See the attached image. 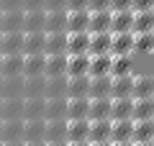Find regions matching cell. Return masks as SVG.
I'll use <instances>...</instances> for the list:
<instances>
[{
	"label": "cell",
	"instance_id": "6da1fadb",
	"mask_svg": "<svg viewBox=\"0 0 154 146\" xmlns=\"http://www.w3.org/2000/svg\"><path fill=\"white\" fill-rule=\"evenodd\" d=\"M44 33H67V11H44Z\"/></svg>",
	"mask_w": 154,
	"mask_h": 146
},
{
	"label": "cell",
	"instance_id": "7a4b0ae2",
	"mask_svg": "<svg viewBox=\"0 0 154 146\" xmlns=\"http://www.w3.org/2000/svg\"><path fill=\"white\" fill-rule=\"evenodd\" d=\"M5 141H23V118L0 120V144Z\"/></svg>",
	"mask_w": 154,
	"mask_h": 146
},
{
	"label": "cell",
	"instance_id": "3957f363",
	"mask_svg": "<svg viewBox=\"0 0 154 146\" xmlns=\"http://www.w3.org/2000/svg\"><path fill=\"white\" fill-rule=\"evenodd\" d=\"M44 120H67V97H44Z\"/></svg>",
	"mask_w": 154,
	"mask_h": 146
},
{
	"label": "cell",
	"instance_id": "277c9868",
	"mask_svg": "<svg viewBox=\"0 0 154 146\" xmlns=\"http://www.w3.org/2000/svg\"><path fill=\"white\" fill-rule=\"evenodd\" d=\"M110 97H134V75L110 77Z\"/></svg>",
	"mask_w": 154,
	"mask_h": 146
},
{
	"label": "cell",
	"instance_id": "5b68a950",
	"mask_svg": "<svg viewBox=\"0 0 154 146\" xmlns=\"http://www.w3.org/2000/svg\"><path fill=\"white\" fill-rule=\"evenodd\" d=\"M134 118V97H110V120Z\"/></svg>",
	"mask_w": 154,
	"mask_h": 146
},
{
	"label": "cell",
	"instance_id": "8992f818",
	"mask_svg": "<svg viewBox=\"0 0 154 146\" xmlns=\"http://www.w3.org/2000/svg\"><path fill=\"white\" fill-rule=\"evenodd\" d=\"M110 54H134V31L110 33Z\"/></svg>",
	"mask_w": 154,
	"mask_h": 146
},
{
	"label": "cell",
	"instance_id": "52a82bcc",
	"mask_svg": "<svg viewBox=\"0 0 154 146\" xmlns=\"http://www.w3.org/2000/svg\"><path fill=\"white\" fill-rule=\"evenodd\" d=\"M11 31L23 33V11H0V33Z\"/></svg>",
	"mask_w": 154,
	"mask_h": 146
},
{
	"label": "cell",
	"instance_id": "ba28073f",
	"mask_svg": "<svg viewBox=\"0 0 154 146\" xmlns=\"http://www.w3.org/2000/svg\"><path fill=\"white\" fill-rule=\"evenodd\" d=\"M67 72V54H44V77H59Z\"/></svg>",
	"mask_w": 154,
	"mask_h": 146
},
{
	"label": "cell",
	"instance_id": "9c48e42d",
	"mask_svg": "<svg viewBox=\"0 0 154 146\" xmlns=\"http://www.w3.org/2000/svg\"><path fill=\"white\" fill-rule=\"evenodd\" d=\"M23 46V33L21 31H11V33H0V54H21Z\"/></svg>",
	"mask_w": 154,
	"mask_h": 146
},
{
	"label": "cell",
	"instance_id": "30bf717a",
	"mask_svg": "<svg viewBox=\"0 0 154 146\" xmlns=\"http://www.w3.org/2000/svg\"><path fill=\"white\" fill-rule=\"evenodd\" d=\"M134 26V11H110V33L131 31Z\"/></svg>",
	"mask_w": 154,
	"mask_h": 146
},
{
	"label": "cell",
	"instance_id": "8fae6325",
	"mask_svg": "<svg viewBox=\"0 0 154 146\" xmlns=\"http://www.w3.org/2000/svg\"><path fill=\"white\" fill-rule=\"evenodd\" d=\"M23 54H0V77H21Z\"/></svg>",
	"mask_w": 154,
	"mask_h": 146
},
{
	"label": "cell",
	"instance_id": "7c38bea8",
	"mask_svg": "<svg viewBox=\"0 0 154 146\" xmlns=\"http://www.w3.org/2000/svg\"><path fill=\"white\" fill-rule=\"evenodd\" d=\"M134 136V118L110 120V141H131Z\"/></svg>",
	"mask_w": 154,
	"mask_h": 146
},
{
	"label": "cell",
	"instance_id": "4fadbf2b",
	"mask_svg": "<svg viewBox=\"0 0 154 146\" xmlns=\"http://www.w3.org/2000/svg\"><path fill=\"white\" fill-rule=\"evenodd\" d=\"M88 64L90 56L88 54H67V77H82L88 75Z\"/></svg>",
	"mask_w": 154,
	"mask_h": 146
},
{
	"label": "cell",
	"instance_id": "5bb4252c",
	"mask_svg": "<svg viewBox=\"0 0 154 146\" xmlns=\"http://www.w3.org/2000/svg\"><path fill=\"white\" fill-rule=\"evenodd\" d=\"M90 11H67V33H82L88 31Z\"/></svg>",
	"mask_w": 154,
	"mask_h": 146
},
{
	"label": "cell",
	"instance_id": "9a60e30c",
	"mask_svg": "<svg viewBox=\"0 0 154 146\" xmlns=\"http://www.w3.org/2000/svg\"><path fill=\"white\" fill-rule=\"evenodd\" d=\"M44 75V54H23L21 77H36Z\"/></svg>",
	"mask_w": 154,
	"mask_h": 146
},
{
	"label": "cell",
	"instance_id": "2e32d148",
	"mask_svg": "<svg viewBox=\"0 0 154 146\" xmlns=\"http://www.w3.org/2000/svg\"><path fill=\"white\" fill-rule=\"evenodd\" d=\"M110 31V11H90L88 33H105Z\"/></svg>",
	"mask_w": 154,
	"mask_h": 146
},
{
	"label": "cell",
	"instance_id": "e0dca14e",
	"mask_svg": "<svg viewBox=\"0 0 154 146\" xmlns=\"http://www.w3.org/2000/svg\"><path fill=\"white\" fill-rule=\"evenodd\" d=\"M23 118V97H5L0 103V120Z\"/></svg>",
	"mask_w": 154,
	"mask_h": 146
},
{
	"label": "cell",
	"instance_id": "ac0fdd59",
	"mask_svg": "<svg viewBox=\"0 0 154 146\" xmlns=\"http://www.w3.org/2000/svg\"><path fill=\"white\" fill-rule=\"evenodd\" d=\"M88 108H90V97H67V120L88 118Z\"/></svg>",
	"mask_w": 154,
	"mask_h": 146
},
{
	"label": "cell",
	"instance_id": "d6986e66",
	"mask_svg": "<svg viewBox=\"0 0 154 146\" xmlns=\"http://www.w3.org/2000/svg\"><path fill=\"white\" fill-rule=\"evenodd\" d=\"M118 75H134L131 54H110V77H118Z\"/></svg>",
	"mask_w": 154,
	"mask_h": 146
},
{
	"label": "cell",
	"instance_id": "ffe728a7",
	"mask_svg": "<svg viewBox=\"0 0 154 146\" xmlns=\"http://www.w3.org/2000/svg\"><path fill=\"white\" fill-rule=\"evenodd\" d=\"M100 118H110V97H90L88 120H100Z\"/></svg>",
	"mask_w": 154,
	"mask_h": 146
},
{
	"label": "cell",
	"instance_id": "44dd1931",
	"mask_svg": "<svg viewBox=\"0 0 154 146\" xmlns=\"http://www.w3.org/2000/svg\"><path fill=\"white\" fill-rule=\"evenodd\" d=\"M21 54H44V31L23 33V46Z\"/></svg>",
	"mask_w": 154,
	"mask_h": 146
},
{
	"label": "cell",
	"instance_id": "7402d4cb",
	"mask_svg": "<svg viewBox=\"0 0 154 146\" xmlns=\"http://www.w3.org/2000/svg\"><path fill=\"white\" fill-rule=\"evenodd\" d=\"M44 54H67V33H44Z\"/></svg>",
	"mask_w": 154,
	"mask_h": 146
},
{
	"label": "cell",
	"instance_id": "603a6c76",
	"mask_svg": "<svg viewBox=\"0 0 154 146\" xmlns=\"http://www.w3.org/2000/svg\"><path fill=\"white\" fill-rule=\"evenodd\" d=\"M88 54H110V31L105 33H90V44H88Z\"/></svg>",
	"mask_w": 154,
	"mask_h": 146
},
{
	"label": "cell",
	"instance_id": "cb8c5ba5",
	"mask_svg": "<svg viewBox=\"0 0 154 146\" xmlns=\"http://www.w3.org/2000/svg\"><path fill=\"white\" fill-rule=\"evenodd\" d=\"M103 75H110V54H95V56H90L88 77H103Z\"/></svg>",
	"mask_w": 154,
	"mask_h": 146
},
{
	"label": "cell",
	"instance_id": "d4e9b609",
	"mask_svg": "<svg viewBox=\"0 0 154 146\" xmlns=\"http://www.w3.org/2000/svg\"><path fill=\"white\" fill-rule=\"evenodd\" d=\"M44 97H67V75L46 77V82H44Z\"/></svg>",
	"mask_w": 154,
	"mask_h": 146
},
{
	"label": "cell",
	"instance_id": "484cf974",
	"mask_svg": "<svg viewBox=\"0 0 154 146\" xmlns=\"http://www.w3.org/2000/svg\"><path fill=\"white\" fill-rule=\"evenodd\" d=\"M88 141H110V118L90 120V128H88Z\"/></svg>",
	"mask_w": 154,
	"mask_h": 146
},
{
	"label": "cell",
	"instance_id": "4316f807",
	"mask_svg": "<svg viewBox=\"0 0 154 146\" xmlns=\"http://www.w3.org/2000/svg\"><path fill=\"white\" fill-rule=\"evenodd\" d=\"M44 118H33V120H23V144L26 141H44Z\"/></svg>",
	"mask_w": 154,
	"mask_h": 146
},
{
	"label": "cell",
	"instance_id": "83f0119b",
	"mask_svg": "<svg viewBox=\"0 0 154 146\" xmlns=\"http://www.w3.org/2000/svg\"><path fill=\"white\" fill-rule=\"evenodd\" d=\"M88 128H90L88 118L67 120V141H88Z\"/></svg>",
	"mask_w": 154,
	"mask_h": 146
},
{
	"label": "cell",
	"instance_id": "f1b7e54d",
	"mask_svg": "<svg viewBox=\"0 0 154 146\" xmlns=\"http://www.w3.org/2000/svg\"><path fill=\"white\" fill-rule=\"evenodd\" d=\"M88 44H90V33H67V54H88Z\"/></svg>",
	"mask_w": 154,
	"mask_h": 146
},
{
	"label": "cell",
	"instance_id": "f546056e",
	"mask_svg": "<svg viewBox=\"0 0 154 146\" xmlns=\"http://www.w3.org/2000/svg\"><path fill=\"white\" fill-rule=\"evenodd\" d=\"M44 97H23V120H33V118H44Z\"/></svg>",
	"mask_w": 154,
	"mask_h": 146
},
{
	"label": "cell",
	"instance_id": "4dcf8cb0",
	"mask_svg": "<svg viewBox=\"0 0 154 146\" xmlns=\"http://www.w3.org/2000/svg\"><path fill=\"white\" fill-rule=\"evenodd\" d=\"M44 141H67V120H46Z\"/></svg>",
	"mask_w": 154,
	"mask_h": 146
},
{
	"label": "cell",
	"instance_id": "1f68e13d",
	"mask_svg": "<svg viewBox=\"0 0 154 146\" xmlns=\"http://www.w3.org/2000/svg\"><path fill=\"white\" fill-rule=\"evenodd\" d=\"M154 138V118H139L134 120V136L131 141H152Z\"/></svg>",
	"mask_w": 154,
	"mask_h": 146
},
{
	"label": "cell",
	"instance_id": "d6a6232c",
	"mask_svg": "<svg viewBox=\"0 0 154 146\" xmlns=\"http://www.w3.org/2000/svg\"><path fill=\"white\" fill-rule=\"evenodd\" d=\"M88 87H90V77H67V97H88Z\"/></svg>",
	"mask_w": 154,
	"mask_h": 146
},
{
	"label": "cell",
	"instance_id": "836d02e7",
	"mask_svg": "<svg viewBox=\"0 0 154 146\" xmlns=\"http://www.w3.org/2000/svg\"><path fill=\"white\" fill-rule=\"evenodd\" d=\"M88 97H110V75H103V77H90Z\"/></svg>",
	"mask_w": 154,
	"mask_h": 146
},
{
	"label": "cell",
	"instance_id": "e575fe53",
	"mask_svg": "<svg viewBox=\"0 0 154 146\" xmlns=\"http://www.w3.org/2000/svg\"><path fill=\"white\" fill-rule=\"evenodd\" d=\"M44 75L36 77H23V97H44Z\"/></svg>",
	"mask_w": 154,
	"mask_h": 146
},
{
	"label": "cell",
	"instance_id": "d590c367",
	"mask_svg": "<svg viewBox=\"0 0 154 146\" xmlns=\"http://www.w3.org/2000/svg\"><path fill=\"white\" fill-rule=\"evenodd\" d=\"M134 33L141 31H154V11H134Z\"/></svg>",
	"mask_w": 154,
	"mask_h": 146
},
{
	"label": "cell",
	"instance_id": "8d00e7d4",
	"mask_svg": "<svg viewBox=\"0 0 154 146\" xmlns=\"http://www.w3.org/2000/svg\"><path fill=\"white\" fill-rule=\"evenodd\" d=\"M44 31V11H23V33Z\"/></svg>",
	"mask_w": 154,
	"mask_h": 146
},
{
	"label": "cell",
	"instance_id": "74e56055",
	"mask_svg": "<svg viewBox=\"0 0 154 146\" xmlns=\"http://www.w3.org/2000/svg\"><path fill=\"white\" fill-rule=\"evenodd\" d=\"M154 95V77L139 75L134 77V97H152Z\"/></svg>",
	"mask_w": 154,
	"mask_h": 146
},
{
	"label": "cell",
	"instance_id": "f35d334b",
	"mask_svg": "<svg viewBox=\"0 0 154 146\" xmlns=\"http://www.w3.org/2000/svg\"><path fill=\"white\" fill-rule=\"evenodd\" d=\"M154 118V95L152 97H134V120Z\"/></svg>",
	"mask_w": 154,
	"mask_h": 146
},
{
	"label": "cell",
	"instance_id": "ab89813d",
	"mask_svg": "<svg viewBox=\"0 0 154 146\" xmlns=\"http://www.w3.org/2000/svg\"><path fill=\"white\" fill-rule=\"evenodd\" d=\"M134 51H141V54H149V51H154V31L134 33Z\"/></svg>",
	"mask_w": 154,
	"mask_h": 146
},
{
	"label": "cell",
	"instance_id": "60d3db41",
	"mask_svg": "<svg viewBox=\"0 0 154 146\" xmlns=\"http://www.w3.org/2000/svg\"><path fill=\"white\" fill-rule=\"evenodd\" d=\"M0 11H23V0H0Z\"/></svg>",
	"mask_w": 154,
	"mask_h": 146
},
{
	"label": "cell",
	"instance_id": "b9f144b4",
	"mask_svg": "<svg viewBox=\"0 0 154 146\" xmlns=\"http://www.w3.org/2000/svg\"><path fill=\"white\" fill-rule=\"evenodd\" d=\"M88 11H110V0H88Z\"/></svg>",
	"mask_w": 154,
	"mask_h": 146
},
{
	"label": "cell",
	"instance_id": "7bdbcfd3",
	"mask_svg": "<svg viewBox=\"0 0 154 146\" xmlns=\"http://www.w3.org/2000/svg\"><path fill=\"white\" fill-rule=\"evenodd\" d=\"M44 11H67V0H44Z\"/></svg>",
	"mask_w": 154,
	"mask_h": 146
},
{
	"label": "cell",
	"instance_id": "ee69618b",
	"mask_svg": "<svg viewBox=\"0 0 154 146\" xmlns=\"http://www.w3.org/2000/svg\"><path fill=\"white\" fill-rule=\"evenodd\" d=\"M131 11H154V0H134Z\"/></svg>",
	"mask_w": 154,
	"mask_h": 146
},
{
	"label": "cell",
	"instance_id": "f6af8a7d",
	"mask_svg": "<svg viewBox=\"0 0 154 146\" xmlns=\"http://www.w3.org/2000/svg\"><path fill=\"white\" fill-rule=\"evenodd\" d=\"M134 0H110V11H131Z\"/></svg>",
	"mask_w": 154,
	"mask_h": 146
},
{
	"label": "cell",
	"instance_id": "bcb514c9",
	"mask_svg": "<svg viewBox=\"0 0 154 146\" xmlns=\"http://www.w3.org/2000/svg\"><path fill=\"white\" fill-rule=\"evenodd\" d=\"M23 11H44V0H23Z\"/></svg>",
	"mask_w": 154,
	"mask_h": 146
},
{
	"label": "cell",
	"instance_id": "7dc6e473",
	"mask_svg": "<svg viewBox=\"0 0 154 146\" xmlns=\"http://www.w3.org/2000/svg\"><path fill=\"white\" fill-rule=\"evenodd\" d=\"M67 11H88V0H67Z\"/></svg>",
	"mask_w": 154,
	"mask_h": 146
},
{
	"label": "cell",
	"instance_id": "c3c4849f",
	"mask_svg": "<svg viewBox=\"0 0 154 146\" xmlns=\"http://www.w3.org/2000/svg\"><path fill=\"white\" fill-rule=\"evenodd\" d=\"M67 146H90V141H67Z\"/></svg>",
	"mask_w": 154,
	"mask_h": 146
},
{
	"label": "cell",
	"instance_id": "681fc988",
	"mask_svg": "<svg viewBox=\"0 0 154 146\" xmlns=\"http://www.w3.org/2000/svg\"><path fill=\"white\" fill-rule=\"evenodd\" d=\"M110 146H134V141H110Z\"/></svg>",
	"mask_w": 154,
	"mask_h": 146
},
{
	"label": "cell",
	"instance_id": "f907efd6",
	"mask_svg": "<svg viewBox=\"0 0 154 146\" xmlns=\"http://www.w3.org/2000/svg\"><path fill=\"white\" fill-rule=\"evenodd\" d=\"M23 146H46V144H44V141H26Z\"/></svg>",
	"mask_w": 154,
	"mask_h": 146
},
{
	"label": "cell",
	"instance_id": "816d5d0a",
	"mask_svg": "<svg viewBox=\"0 0 154 146\" xmlns=\"http://www.w3.org/2000/svg\"><path fill=\"white\" fill-rule=\"evenodd\" d=\"M134 146H154V141H134Z\"/></svg>",
	"mask_w": 154,
	"mask_h": 146
},
{
	"label": "cell",
	"instance_id": "f5cc1de1",
	"mask_svg": "<svg viewBox=\"0 0 154 146\" xmlns=\"http://www.w3.org/2000/svg\"><path fill=\"white\" fill-rule=\"evenodd\" d=\"M90 146H110V141H90Z\"/></svg>",
	"mask_w": 154,
	"mask_h": 146
},
{
	"label": "cell",
	"instance_id": "db71d44e",
	"mask_svg": "<svg viewBox=\"0 0 154 146\" xmlns=\"http://www.w3.org/2000/svg\"><path fill=\"white\" fill-rule=\"evenodd\" d=\"M0 146H23V141H5V144H0Z\"/></svg>",
	"mask_w": 154,
	"mask_h": 146
},
{
	"label": "cell",
	"instance_id": "11a10c76",
	"mask_svg": "<svg viewBox=\"0 0 154 146\" xmlns=\"http://www.w3.org/2000/svg\"><path fill=\"white\" fill-rule=\"evenodd\" d=\"M44 144H46V141H44ZM46 146H67V141H49Z\"/></svg>",
	"mask_w": 154,
	"mask_h": 146
}]
</instances>
